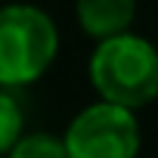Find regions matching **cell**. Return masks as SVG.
I'll return each mask as SVG.
<instances>
[{
	"label": "cell",
	"instance_id": "obj_3",
	"mask_svg": "<svg viewBox=\"0 0 158 158\" xmlns=\"http://www.w3.org/2000/svg\"><path fill=\"white\" fill-rule=\"evenodd\" d=\"M62 146L65 158H136L143 133L133 112L96 99L68 121Z\"/></svg>",
	"mask_w": 158,
	"mask_h": 158
},
{
	"label": "cell",
	"instance_id": "obj_5",
	"mask_svg": "<svg viewBox=\"0 0 158 158\" xmlns=\"http://www.w3.org/2000/svg\"><path fill=\"white\" fill-rule=\"evenodd\" d=\"M25 133V112L10 90H0V158Z\"/></svg>",
	"mask_w": 158,
	"mask_h": 158
},
{
	"label": "cell",
	"instance_id": "obj_1",
	"mask_svg": "<svg viewBox=\"0 0 158 158\" xmlns=\"http://www.w3.org/2000/svg\"><path fill=\"white\" fill-rule=\"evenodd\" d=\"M87 74L99 102L136 115L158 99V47L133 31L102 40L90 53Z\"/></svg>",
	"mask_w": 158,
	"mask_h": 158
},
{
	"label": "cell",
	"instance_id": "obj_6",
	"mask_svg": "<svg viewBox=\"0 0 158 158\" xmlns=\"http://www.w3.org/2000/svg\"><path fill=\"white\" fill-rule=\"evenodd\" d=\"M6 158H65V146L62 136L34 130V133H22V139L6 152Z\"/></svg>",
	"mask_w": 158,
	"mask_h": 158
},
{
	"label": "cell",
	"instance_id": "obj_4",
	"mask_svg": "<svg viewBox=\"0 0 158 158\" xmlns=\"http://www.w3.org/2000/svg\"><path fill=\"white\" fill-rule=\"evenodd\" d=\"M74 16L87 37L102 44V40L121 37L133 28L136 3L133 0H81L74 6Z\"/></svg>",
	"mask_w": 158,
	"mask_h": 158
},
{
	"label": "cell",
	"instance_id": "obj_2",
	"mask_svg": "<svg viewBox=\"0 0 158 158\" xmlns=\"http://www.w3.org/2000/svg\"><path fill=\"white\" fill-rule=\"evenodd\" d=\"M59 53V28L40 6H0V87L19 90L50 71Z\"/></svg>",
	"mask_w": 158,
	"mask_h": 158
}]
</instances>
